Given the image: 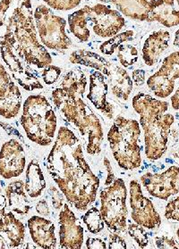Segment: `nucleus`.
<instances>
[{
    "label": "nucleus",
    "mask_w": 179,
    "mask_h": 249,
    "mask_svg": "<svg viewBox=\"0 0 179 249\" xmlns=\"http://www.w3.org/2000/svg\"><path fill=\"white\" fill-rule=\"evenodd\" d=\"M111 91L117 98L127 100L133 90V80L127 71L119 66H115L110 72Z\"/></svg>",
    "instance_id": "24"
},
{
    "label": "nucleus",
    "mask_w": 179,
    "mask_h": 249,
    "mask_svg": "<svg viewBox=\"0 0 179 249\" xmlns=\"http://www.w3.org/2000/svg\"><path fill=\"white\" fill-rule=\"evenodd\" d=\"M91 21L93 32L101 38H111L125 26V20L122 15L110 6L97 4L91 6L89 22Z\"/></svg>",
    "instance_id": "12"
},
{
    "label": "nucleus",
    "mask_w": 179,
    "mask_h": 249,
    "mask_svg": "<svg viewBox=\"0 0 179 249\" xmlns=\"http://www.w3.org/2000/svg\"><path fill=\"white\" fill-rule=\"evenodd\" d=\"M133 81L136 86H141L145 82V71L142 69H136L132 73Z\"/></svg>",
    "instance_id": "41"
},
{
    "label": "nucleus",
    "mask_w": 179,
    "mask_h": 249,
    "mask_svg": "<svg viewBox=\"0 0 179 249\" xmlns=\"http://www.w3.org/2000/svg\"><path fill=\"white\" fill-rule=\"evenodd\" d=\"M90 9L91 6H85L81 9L74 12L68 17V24L71 33L82 42L88 41L91 36L90 30L88 28Z\"/></svg>",
    "instance_id": "25"
},
{
    "label": "nucleus",
    "mask_w": 179,
    "mask_h": 249,
    "mask_svg": "<svg viewBox=\"0 0 179 249\" xmlns=\"http://www.w3.org/2000/svg\"><path fill=\"white\" fill-rule=\"evenodd\" d=\"M5 206H6V200L3 196H1V198H0V231H1V227H2V224H3L4 216L6 214Z\"/></svg>",
    "instance_id": "44"
},
{
    "label": "nucleus",
    "mask_w": 179,
    "mask_h": 249,
    "mask_svg": "<svg viewBox=\"0 0 179 249\" xmlns=\"http://www.w3.org/2000/svg\"><path fill=\"white\" fill-rule=\"evenodd\" d=\"M156 245L158 249H178L176 242L172 238H168L167 237H157Z\"/></svg>",
    "instance_id": "38"
},
{
    "label": "nucleus",
    "mask_w": 179,
    "mask_h": 249,
    "mask_svg": "<svg viewBox=\"0 0 179 249\" xmlns=\"http://www.w3.org/2000/svg\"><path fill=\"white\" fill-rule=\"evenodd\" d=\"M116 6L124 16L136 21H146L149 1L147 0H100Z\"/></svg>",
    "instance_id": "22"
},
{
    "label": "nucleus",
    "mask_w": 179,
    "mask_h": 249,
    "mask_svg": "<svg viewBox=\"0 0 179 249\" xmlns=\"http://www.w3.org/2000/svg\"><path fill=\"white\" fill-rule=\"evenodd\" d=\"M130 206L132 218L136 223L148 230H156L161 224V218L152 201L142 194L137 180L130 182Z\"/></svg>",
    "instance_id": "10"
},
{
    "label": "nucleus",
    "mask_w": 179,
    "mask_h": 249,
    "mask_svg": "<svg viewBox=\"0 0 179 249\" xmlns=\"http://www.w3.org/2000/svg\"><path fill=\"white\" fill-rule=\"evenodd\" d=\"M60 248L80 249L83 242V229L81 222L72 212L67 204H64L60 213Z\"/></svg>",
    "instance_id": "16"
},
{
    "label": "nucleus",
    "mask_w": 179,
    "mask_h": 249,
    "mask_svg": "<svg viewBox=\"0 0 179 249\" xmlns=\"http://www.w3.org/2000/svg\"><path fill=\"white\" fill-rule=\"evenodd\" d=\"M50 192H51V197H52V205L56 209H61L62 206H64L63 196L61 195L60 191L54 187L50 188Z\"/></svg>",
    "instance_id": "39"
},
{
    "label": "nucleus",
    "mask_w": 179,
    "mask_h": 249,
    "mask_svg": "<svg viewBox=\"0 0 179 249\" xmlns=\"http://www.w3.org/2000/svg\"><path fill=\"white\" fill-rule=\"evenodd\" d=\"M134 34L133 31H125L124 33L115 35L99 46L100 52L107 55H112L120 45L133 38Z\"/></svg>",
    "instance_id": "30"
},
{
    "label": "nucleus",
    "mask_w": 179,
    "mask_h": 249,
    "mask_svg": "<svg viewBox=\"0 0 179 249\" xmlns=\"http://www.w3.org/2000/svg\"><path fill=\"white\" fill-rule=\"evenodd\" d=\"M34 21L40 38L45 47L56 51H64L72 46L70 38L65 33L66 21L56 16L49 7L40 5L34 12Z\"/></svg>",
    "instance_id": "8"
},
{
    "label": "nucleus",
    "mask_w": 179,
    "mask_h": 249,
    "mask_svg": "<svg viewBox=\"0 0 179 249\" xmlns=\"http://www.w3.org/2000/svg\"><path fill=\"white\" fill-rule=\"evenodd\" d=\"M133 107L140 114V124L144 131L145 155L150 160H158L168 147V135L175 122L173 115L166 114L168 103L158 100L145 93L133 98Z\"/></svg>",
    "instance_id": "2"
},
{
    "label": "nucleus",
    "mask_w": 179,
    "mask_h": 249,
    "mask_svg": "<svg viewBox=\"0 0 179 249\" xmlns=\"http://www.w3.org/2000/svg\"><path fill=\"white\" fill-rule=\"evenodd\" d=\"M126 187L122 179H115L100 192V213L104 222L114 232L124 231L127 222Z\"/></svg>",
    "instance_id": "7"
},
{
    "label": "nucleus",
    "mask_w": 179,
    "mask_h": 249,
    "mask_svg": "<svg viewBox=\"0 0 179 249\" xmlns=\"http://www.w3.org/2000/svg\"><path fill=\"white\" fill-rule=\"evenodd\" d=\"M24 184L22 180H17L11 182L7 186L6 195L8 204L13 211L19 214H27L31 205L24 192Z\"/></svg>",
    "instance_id": "23"
},
{
    "label": "nucleus",
    "mask_w": 179,
    "mask_h": 249,
    "mask_svg": "<svg viewBox=\"0 0 179 249\" xmlns=\"http://www.w3.org/2000/svg\"><path fill=\"white\" fill-rule=\"evenodd\" d=\"M170 41V33L168 31L152 33L146 38L142 48V59L148 66L154 65L163 52L168 49Z\"/></svg>",
    "instance_id": "20"
},
{
    "label": "nucleus",
    "mask_w": 179,
    "mask_h": 249,
    "mask_svg": "<svg viewBox=\"0 0 179 249\" xmlns=\"http://www.w3.org/2000/svg\"><path fill=\"white\" fill-rule=\"evenodd\" d=\"M104 165H105V167L107 169V172H108V176H107L106 182H105L106 186H108V185L111 184V183L114 181V179H116V178H115L114 174H113V172H112L111 164H110L109 159H108L107 157L104 158Z\"/></svg>",
    "instance_id": "42"
},
{
    "label": "nucleus",
    "mask_w": 179,
    "mask_h": 249,
    "mask_svg": "<svg viewBox=\"0 0 179 249\" xmlns=\"http://www.w3.org/2000/svg\"><path fill=\"white\" fill-rule=\"evenodd\" d=\"M171 105L175 110H179V88L171 98Z\"/></svg>",
    "instance_id": "45"
},
{
    "label": "nucleus",
    "mask_w": 179,
    "mask_h": 249,
    "mask_svg": "<svg viewBox=\"0 0 179 249\" xmlns=\"http://www.w3.org/2000/svg\"><path fill=\"white\" fill-rule=\"evenodd\" d=\"M179 79V51L173 52L163 61L161 67L147 81L149 89L158 98H168Z\"/></svg>",
    "instance_id": "11"
},
{
    "label": "nucleus",
    "mask_w": 179,
    "mask_h": 249,
    "mask_svg": "<svg viewBox=\"0 0 179 249\" xmlns=\"http://www.w3.org/2000/svg\"><path fill=\"white\" fill-rule=\"evenodd\" d=\"M174 46L179 48V29L175 33V39H174Z\"/></svg>",
    "instance_id": "46"
},
{
    "label": "nucleus",
    "mask_w": 179,
    "mask_h": 249,
    "mask_svg": "<svg viewBox=\"0 0 179 249\" xmlns=\"http://www.w3.org/2000/svg\"><path fill=\"white\" fill-rule=\"evenodd\" d=\"M108 89V82L103 73L97 70L93 71L90 75V89L87 98L107 117L112 118L114 111L112 105L107 100Z\"/></svg>",
    "instance_id": "17"
},
{
    "label": "nucleus",
    "mask_w": 179,
    "mask_h": 249,
    "mask_svg": "<svg viewBox=\"0 0 179 249\" xmlns=\"http://www.w3.org/2000/svg\"><path fill=\"white\" fill-rule=\"evenodd\" d=\"M0 198H1V196H0Z\"/></svg>",
    "instance_id": "49"
},
{
    "label": "nucleus",
    "mask_w": 179,
    "mask_h": 249,
    "mask_svg": "<svg viewBox=\"0 0 179 249\" xmlns=\"http://www.w3.org/2000/svg\"><path fill=\"white\" fill-rule=\"evenodd\" d=\"M22 105V95L4 65L0 63V115L6 119L16 117Z\"/></svg>",
    "instance_id": "15"
},
{
    "label": "nucleus",
    "mask_w": 179,
    "mask_h": 249,
    "mask_svg": "<svg viewBox=\"0 0 179 249\" xmlns=\"http://www.w3.org/2000/svg\"><path fill=\"white\" fill-rule=\"evenodd\" d=\"M127 231L141 249L146 248L149 244V238L147 236L146 231L142 226L137 223H130L127 228Z\"/></svg>",
    "instance_id": "33"
},
{
    "label": "nucleus",
    "mask_w": 179,
    "mask_h": 249,
    "mask_svg": "<svg viewBox=\"0 0 179 249\" xmlns=\"http://www.w3.org/2000/svg\"><path fill=\"white\" fill-rule=\"evenodd\" d=\"M86 248L90 249H106V243L102 239L97 238H87Z\"/></svg>",
    "instance_id": "40"
},
{
    "label": "nucleus",
    "mask_w": 179,
    "mask_h": 249,
    "mask_svg": "<svg viewBox=\"0 0 179 249\" xmlns=\"http://www.w3.org/2000/svg\"><path fill=\"white\" fill-rule=\"evenodd\" d=\"M21 124L28 139L40 146H49L54 140L57 116L43 96L33 95L25 100Z\"/></svg>",
    "instance_id": "5"
},
{
    "label": "nucleus",
    "mask_w": 179,
    "mask_h": 249,
    "mask_svg": "<svg viewBox=\"0 0 179 249\" xmlns=\"http://www.w3.org/2000/svg\"><path fill=\"white\" fill-rule=\"evenodd\" d=\"M86 86V76L79 67L66 72L60 83V88L65 92L81 98H83Z\"/></svg>",
    "instance_id": "26"
},
{
    "label": "nucleus",
    "mask_w": 179,
    "mask_h": 249,
    "mask_svg": "<svg viewBox=\"0 0 179 249\" xmlns=\"http://www.w3.org/2000/svg\"><path fill=\"white\" fill-rule=\"evenodd\" d=\"M52 99L65 119L76 125L81 136L86 138L87 153L99 154L103 140L102 126L98 117L88 108L82 98L67 94L61 88H57L52 91Z\"/></svg>",
    "instance_id": "4"
},
{
    "label": "nucleus",
    "mask_w": 179,
    "mask_h": 249,
    "mask_svg": "<svg viewBox=\"0 0 179 249\" xmlns=\"http://www.w3.org/2000/svg\"><path fill=\"white\" fill-rule=\"evenodd\" d=\"M146 22H158L165 27L179 25V11L174 7V0H150Z\"/></svg>",
    "instance_id": "19"
},
{
    "label": "nucleus",
    "mask_w": 179,
    "mask_h": 249,
    "mask_svg": "<svg viewBox=\"0 0 179 249\" xmlns=\"http://www.w3.org/2000/svg\"><path fill=\"white\" fill-rule=\"evenodd\" d=\"M19 6H27L32 8V0H1L0 2V36L3 33L5 23L16 8Z\"/></svg>",
    "instance_id": "29"
},
{
    "label": "nucleus",
    "mask_w": 179,
    "mask_h": 249,
    "mask_svg": "<svg viewBox=\"0 0 179 249\" xmlns=\"http://www.w3.org/2000/svg\"><path fill=\"white\" fill-rule=\"evenodd\" d=\"M28 228L33 241L41 249H55L57 238L53 222L43 217L33 216L28 221Z\"/></svg>",
    "instance_id": "18"
},
{
    "label": "nucleus",
    "mask_w": 179,
    "mask_h": 249,
    "mask_svg": "<svg viewBox=\"0 0 179 249\" xmlns=\"http://www.w3.org/2000/svg\"><path fill=\"white\" fill-rule=\"evenodd\" d=\"M4 232L9 239L12 247L17 248L23 243L25 236V227L12 213H7L4 216L1 231Z\"/></svg>",
    "instance_id": "28"
},
{
    "label": "nucleus",
    "mask_w": 179,
    "mask_h": 249,
    "mask_svg": "<svg viewBox=\"0 0 179 249\" xmlns=\"http://www.w3.org/2000/svg\"><path fill=\"white\" fill-rule=\"evenodd\" d=\"M165 217L175 222H179V196L169 201L166 206Z\"/></svg>",
    "instance_id": "36"
},
{
    "label": "nucleus",
    "mask_w": 179,
    "mask_h": 249,
    "mask_svg": "<svg viewBox=\"0 0 179 249\" xmlns=\"http://www.w3.org/2000/svg\"><path fill=\"white\" fill-rule=\"evenodd\" d=\"M36 210L38 212V213L43 215V216H49V213H50L48 203L45 200L39 201L37 206H36Z\"/></svg>",
    "instance_id": "43"
},
{
    "label": "nucleus",
    "mask_w": 179,
    "mask_h": 249,
    "mask_svg": "<svg viewBox=\"0 0 179 249\" xmlns=\"http://www.w3.org/2000/svg\"><path fill=\"white\" fill-rule=\"evenodd\" d=\"M82 221L90 232L97 234L104 229V220L100 211L96 207H92L82 217Z\"/></svg>",
    "instance_id": "31"
},
{
    "label": "nucleus",
    "mask_w": 179,
    "mask_h": 249,
    "mask_svg": "<svg viewBox=\"0 0 179 249\" xmlns=\"http://www.w3.org/2000/svg\"><path fill=\"white\" fill-rule=\"evenodd\" d=\"M46 167L65 198L76 209L85 211L94 202L99 179L85 161L81 143L72 130L65 127L59 130Z\"/></svg>",
    "instance_id": "1"
},
{
    "label": "nucleus",
    "mask_w": 179,
    "mask_h": 249,
    "mask_svg": "<svg viewBox=\"0 0 179 249\" xmlns=\"http://www.w3.org/2000/svg\"><path fill=\"white\" fill-rule=\"evenodd\" d=\"M25 153L16 140L6 142L0 150V175L4 179L18 177L25 168Z\"/></svg>",
    "instance_id": "14"
},
{
    "label": "nucleus",
    "mask_w": 179,
    "mask_h": 249,
    "mask_svg": "<svg viewBox=\"0 0 179 249\" xmlns=\"http://www.w3.org/2000/svg\"><path fill=\"white\" fill-rule=\"evenodd\" d=\"M141 182L151 195L167 200L179 192V167L171 166L162 174L147 173L141 176Z\"/></svg>",
    "instance_id": "13"
},
{
    "label": "nucleus",
    "mask_w": 179,
    "mask_h": 249,
    "mask_svg": "<svg viewBox=\"0 0 179 249\" xmlns=\"http://www.w3.org/2000/svg\"><path fill=\"white\" fill-rule=\"evenodd\" d=\"M0 53L13 78L21 87L28 91L43 89L32 66L17 54L10 41L5 37H2L0 40Z\"/></svg>",
    "instance_id": "9"
},
{
    "label": "nucleus",
    "mask_w": 179,
    "mask_h": 249,
    "mask_svg": "<svg viewBox=\"0 0 179 249\" xmlns=\"http://www.w3.org/2000/svg\"><path fill=\"white\" fill-rule=\"evenodd\" d=\"M6 248H7V246H6L5 239L0 236V249H6Z\"/></svg>",
    "instance_id": "47"
},
{
    "label": "nucleus",
    "mask_w": 179,
    "mask_h": 249,
    "mask_svg": "<svg viewBox=\"0 0 179 249\" xmlns=\"http://www.w3.org/2000/svg\"><path fill=\"white\" fill-rule=\"evenodd\" d=\"M32 8L19 6L7 17L0 38H7L17 54L29 65L45 68L52 63L47 49L40 43Z\"/></svg>",
    "instance_id": "3"
},
{
    "label": "nucleus",
    "mask_w": 179,
    "mask_h": 249,
    "mask_svg": "<svg viewBox=\"0 0 179 249\" xmlns=\"http://www.w3.org/2000/svg\"><path fill=\"white\" fill-rule=\"evenodd\" d=\"M44 2L54 10L68 11L79 6L81 0H43Z\"/></svg>",
    "instance_id": "34"
},
{
    "label": "nucleus",
    "mask_w": 179,
    "mask_h": 249,
    "mask_svg": "<svg viewBox=\"0 0 179 249\" xmlns=\"http://www.w3.org/2000/svg\"><path fill=\"white\" fill-rule=\"evenodd\" d=\"M140 124L136 120L119 116L108 133L109 146L115 160L124 170H134L141 163Z\"/></svg>",
    "instance_id": "6"
},
{
    "label": "nucleus",
    "mask_w": 179,
    "mask_h": 249,
    "mask_svg": "<svg viewBox=\"0 0 179 249\" xmlns=\"http://www.w3.org/2000/svg\"><path fill=\"white\" fill-rule=\"evenodd\" d=\"M25 190L31 197H38L46 189V181L44 179L43 173L40 167L38 162L32 161L28 164L26 170Z\"/></svg>",
    "instance_id": "27"
},
{
    "label": "nucleus",
    "mask_w": 179,
    "mask_h": 249,
    "mask_svg": "<svg viewBox=\"0 0 179 249\" xmlns=\"http://www.w3.org/2000/svg\"><path fill=\"white\" fill-rule=\"evenodd\" d=\"M61 68L56 65H49L42 71V79L47 85H52L59 80L61 74Z\"/></svg>",
    "instance_id": "35"
},
{
    "label": "nucleus",
    "mask_w": 179,
    "mask_h": 249,
    "mask_svg": "<svg viewBox=\"0 0 179 249\" xmlns=\"http://www.w3.org/2000/svg\"><path fill=\"white\" fill-rule=\"evenodd\" d=\"M109 249H125L127 248L125 240L121 238L118 234H110L109 235Z\"/></svg>",
    "instance_id": "37"
},
{
    "label": "nucleus",
    "mask_w": 179,
    "mask_h": 249,
    "mask_svg": "<svg viewBox=\"0 0 179 249\" xmlns=\"http://www.w3.org/2000/svg\"><path fill=\"white\" fill-rule=\"evenodd\" d=\"M118 57L124 67H130L138 60V51L135 46L130 44L120 45L118 50Z\"/></svg>",
    "instance_id": "32"
},
{
    "label": "nucleus",
    "mask_w": 179,
    "mask_h": 249,
    "mask_svg": "<svg viewBox=\"0 0 179 249\" xmlns=\"http://www.w3.org/2000/svg\"><path fill=\"white\" fill-rule=\"evenodd\" d=\"M177 2H178V4H179V0H177Z\"/></svg>",
    "instance_id": "48"
},
{
    "label": "nucleus",
    "mask_w": 179,
    "mask_h": 249,
    "mask_svg": "<svg viewBox=\"0 0 179 249\" xmlns=\"http://www.w3.org/2000/svg\"><path fill=\"white\" fill-rule=\"evenodd\" d=\"M69 61L74 65H81L91 67L102 72L104 75L109 76L112 71V64L101 55L88 50H76L70 54Z\"/></svg>",
    "instance_id": "21"
}]
</instances>
